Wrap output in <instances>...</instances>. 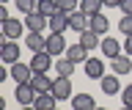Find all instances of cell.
<instances>
[{
  "label": "cell",
  "mask_w": 132,
  "mask_h": 110,
  "mask_svg": "<svg viewBox=\"0 0 132 110\" xmlns=\"http://www.w3.org/2000/svg\"><path fill=\"white\" fill-rule=\"evenodd\" d=\"M19 52H22V47L14 41V39H0V61L6 63V66H11V63H16L19 61Z\"/></svg>",
  "instance_id": "obj_1"
},
{
  "label": "cell",
  "mask_w": 132,
  "mask_h": 110,
  "mask_svg": "<svg viewBox=\"0 0 132 110\" xmlns=\"http://www.w3.org/2000/svg\"><path fill=\"white\" fill-rule=\"evenodd\" d=\"M36 96H39V94H36V88H33L30 83H16V91H14V99L19 102V105H33V102H36Z\"/></svg>",
  "instance_id": "obj_2"
},
{
  "label": "cell",
  "mask_w": 132,
  "mask_h": 110,
  "mask_svg": "<svg viewBox=\"0 0 132 110\" xmlns=\"http://www.w3.org/2000/svg\"><path fill=\"white\" fill-rule=\"evenodd\" d=\"M110 72L113 74H129L132 72V55H127V52H121V55H116V58H110Z\"/></svg>",
  "instance_id": "obj_3"
},
{
  "label": "cell",
  "mask_w": 132,
  "mask_h": 110,
  "mask_svg": "<svg viewBox=\"0 0 132 110\" xmlns=\"http://www.w3.org/2000/svg\"><path fill=\"white\" fill-rule=\"evenodd\" d=\"M11 77H14L16 83H30V77H33V66L30 63H22V61H16V63H11Z\"/></svg>",
  "instance_id": "obj_4"
},
{
  "label": "cell",
  "mask_w": 132,
  "mask_h": 110,
  "mask_svg": "<svg viewBox=\"0 0 132 110\" xmlns=\"http://www.w3.org/2000/svg\"><path fill=\"white\" fill-rule=\"evenodd\" d=\"M30 66H33V72H50V69H55V63H52V55L44 50V52H33Z\"/></svg>",
  "instance_id": "obj_5"
},
{
  "label": "cell",
  "mask_w": 132,
  "mask_h": 110,
  "mask_svg": "<svg viewBox=\"0 0 132 110\" xmlns=\"http://www.w3.org/2000/svg\"><path fill=\"white\" fill-rule=\"evenodd\" d=\"M52 77L47 74V72H33V77H30V85L36 88V94H47V91H52Z\"/></svg>",
  "instance_id": "obj_6"
},
{
  "label": "cell",
  "mask_w": 132,
  "mask_h": 110,
  "mask_svg": "<svg viewBox=\"0 0 132 110\" xmlns=\"http://www.w3.org/2000/svg\"><path fill=\"white\" fill-rule=\"evenodd\" d=\"M52 94H55L58 99H69V96H74V94H72V80L63 77V74H58L55 83H52Z\"/></svg>",
  "instance_id": "obj_7"
},
{
  "label": "cell",
  "mask_w": 132,
  "mask_h": 110,
  "mask_svg": "<svg viewBox=\"0 0 132 110\" xmlns=\"http://www.w3.org/2000/svg\"><path fill=\"white\" fill-rule=\"evenodd\" d=\"M25 47H28L30 52H44V50H47V36L28 30V36H25Z\"/></svg>",
  "instance_id": "obj_8"
},
{
  "label": "cell",
  "mask_w": 132,
  "mask_h": 110,
  "mask_svg": "<svg viewBox=\"0 0 132 110\" xmlns=\"http://www.w3.org/2000/svg\"><path fill=\"white\" fill-rule=\"evenodd\" d=\"M82 66H85V77H91V80H102L105 77V61L102 58H88Z\"/></svg>",
  "instance_id": "obj_9"
},
{
  "label": "cell",
  "mask_w": 132,
  "mask_h": 110,
  "mask_svg": "<svg viewBox=\"0 0 132 110\" xmlns=\"http://www.w3.org/2000/svg\"><path fill=\"white\" fill-rule=\"evenodd\" d=\"M47 22H50V19L44 17L41 11H33V14H25V28H28V30H33V33H41Z\"/></svg>",
  "instance_id": "obj_10"
},
{
  "label": "cell",
  "mask_w": 132,
  "mask_h": 110,
  "mask_svg": "<svg viewBox=\"0 0 132 110\" xmlns=\"http://www.w3.org/2000/svg\"><path fill=\"white\" fill-rule=\"evenodd\" d=\"M22 30H25V22L22 19H6V22H3V36H6V39H19V36H22Z\"/></svg>",
  "instance_id": "obj_11"
},
{
  "label": "cell",
  "mask_w": 132,
  "mask_h": 110,
  "mask_svg": "<svg viewBox=\"0 0 132 110\" xmlns=\"http://www.w3.org/2000/svg\"><path fill=\"white\" fill-rule=\"evenodd\" d=\"M94 107H96V99H94L88 91L72 96V110H94Z\"/></svg>",
  "instance_id": "obj_12"
},
{
  "label": "cell",
  "mask_w": 132,
  "mask_h": 110,
  "mask_svg": "<svg viewBox=\"0 0 132 110\" xmlns=\"http://www.w3.org/2000/svg\"><path fill=\"white\" fill-rule=\"evenodd\" d=\"M88 28L94 30V33H99V36H107V30H110V19H107L105 14H94V17H88Z\"/></svg>",
  "instance_id": "obj_13"
},
{
  "label": "cell",
  "mask_w": 132,
  "mask_h": 110,
  "mask_svg": "<svg viewBox=\"0 0 132 110\" xmlns=\"http://www.w3.org/2000/svg\"><path fill=\"white\" fill-rule=\"evenodd\" d=\"M47 52H50V55H61V52H66L63 33H50L47 36Z\"/></svg>",
  "instance_id": "obj_14"
},
{
  "label": "cell",
  "mask_w": 132,
  "mask_h": 110,
  "mask_svg": "<svg viewBox=\"0 0 132 110\" xmlns=\"http://www.w3.org/2000/svg\"><path fill=\"white\" fill-rule=\"evenodd\" d=\"M50 33H63L66 28H69V14H63V11H58V14H52L47 22Z\"/></svg>",
  "instance_id": "obj_15"
},
{
  "label": "cell",
  "mask_w": 132,
  "mask_h": 110,
  "mask_svg": "<svg viewBox=\"0 0 132 110\" xmlns=\"http://www.w3.org/2000/svg\"><path fill=\"white\" fill-rule=\"evenodd\" d=\"M69 28H72V30H77V33H82V30H88V14H85V11H72V14H69Z\"/></svg>",
  "instance_id": "obj_16"
},
{
  "label": "cell",
  "mask_w": 132,
  "mask_h": 110,
  "mask_svg": "<svg viewBox=\"0 0 132 110\" xmlns=\"http://www.w3.org/2000/svg\"><path fill=\"white\" fill-rule=\"evenodd\" d=\"M99 85H102V94H107V96H113V94L121 91V83H118V74H105L102 80H99Z\"/></svg>",
  "instance_id": "obj_17"
},
{
  "label": "cell",
  "mask_w": 132,
  "mask_h": 110,
  "mask_svg": "<svg viewBox=\"0 0 132 110\" xmlns=\"http://www.w3.org/2000/svg\"><path fill=\"white\" fill-rule=\"evenodd\" d=\"M33 107H36V110H55V107H58V96H55L52 91L39 94V96H36V102H33Z\"/></svg>",
  "instance_id": "obj_18"
},
{
  "label": "cell",
  "mask_w": 132,
  "mask_h": 110,
  "mask_svg": "<svg viewBox=\"0 0 132 110\" xmlns=\"http://www.w3.org/2000/svg\"><path fill=\"white\" fill-rule=\"evenodd\" d=\"M66 58L74 61V63H85V61H88V50H85L80 41H77V44H69V47H66Z\"/></svg>",
  "instance_id": "obj_19"
},
{
  "label": "cell",
  "mask_w": 132,
  "mask_h": 110,
  "mask_svg": "<svg viewBox=\"0 0 132 110\" xmlns=\"http://www.w3.org/2000/svg\"><path fill=\"white\" fill-rule=\"evenodd\" d=\"M102 55H105L107 61L116 58V55H121V44L116 41L113 36H105V39H102Z\"/></svg>",
  "instance_id": "obj_20"
},
{
  "label": "cell",
  "mask_w": 132,
  "mask_h": 110,
  "mask_svg": "<svg viewBox=\"0 0 132 110\" xmlns=\"http://www.w3.org/2000/svg\"><path fill=\"white\" fill-rule=\"evenodd\" d=\"M80 44L85 47V50H94V47H102V36H99V33H94V30L88 28V30H82V33H80Z\"/></svg>",
  "instance_id": "obj_21"
},
{
  "label": "cell",
  "mask_w": 132,
  "mask_h": 110,
  "mask_svg": "<svg viewBox=\"0 0 132 110\" xmlns=\"http://www.w3.org/2000/svg\"><path fill=\"white\" fill-rule=\"evenodd\" d=\"M102 9H105V0H80V11H85L88 17L102 14Z\"/></svg>",
  "instance_id": "obj_22"
},
{
  "label": "cell",
  "mask_w": 132,
  "mask_h": 110,
  "mask_svg": "<svg viewBox=\"0 0 132 110\" xmlns=\"http://www.w3.org/2000/svg\"><path fill=\"white\" fill-rule=\"evenodd\" d=\"M74 61H69V58H61V61H55V72L58 74H63V77H72L74 74Z\"/></svg>",
  "instance_id": "obj_23"
},
{
  "label": "cell",
  "mask_w": 132,
  "mask_h": 110,
  "mask_svg": "<svg viewBox=\"0 0 132 110\" xmlns=\"http://www.w3.org/2000/svg\"><path fill=\"white\" fill-rule=\"evenodd\" d=\"M14 3H16V9L22 11V17H25V14L39 11V0H14Z\"/></svg>",
  "instance_id": "obj_24"
},
{
  "label": "cell",
  "mask_w": 132,
  "mask_h": 110,
  "mask_svg": "<svg viewBox=\"0 0 132 110\" xmlns=\"http://www.w3.org/2000/svg\"><path fill=\"white\" fill-rule=\"evenodd\" d=\"M39 11L50 19L52 14H58V0H41V3H39Z\"/></svg>",
  "instance_id": "obj_25"
},
{
  "label": "cell",
  "mask_w": 132,
  "mask_h": 110,
  "mask_svg": "<svg viewBox=\"0 0 132 110\" xmlns=\"http://www.w3.org/2000/svg\"><path fill=\"white\" fill-rule=\"evenodd\" d=\"M77 9H80V0H58V11H63V14H72Z\"/></svg>",
  "instance_id": "obj_26"
},
{
  "label": "cell",
  "mask_w": 132,
  "mask_h": 110,
  "mask_svg": "<svg viewBox=\"0 0 132 110\" xmlns=\"http://www.w3.org/2000/svg\"><path fill=\"white\" fill-rule=\"evenodd\" d=\"M118 30H121L124 36H129V33H132V14H124V17L118 19Z\"/></svg>",
  "instance_id": "obj_27"
},
{
  "label": "cell",
  "mask_w": 132,
  "mask_h": 110,
  "mask_svg": "<svg viewBox=\"0 0 132 110\" xmlns=\"http://www.w3.org/2000/svg\"><path fill=\"white\" fill-rule=\"evenodd\" d=\"M121 102L127 105V107H132V83H129V85H124V91H121Z\"/></svg>",
  "instance_id": "obj_28"
},
{
  "label": "cell",
  "mask_w": 132,
  "mask_h": 110,
  "mask_svg": "<svg viewBox=\"0 0 132 110\" xmlns=\"http://www.w3.org/2000/svg\"><path fill=\"white\" fill-rule=\"evenodd\" d=\"M124 52H127V55H132V33L127 36V41H124Z\"/></svg>",
  "instance_id": "obj_29"
},
{
  "label": "cell",
  "mask_w": 132,
  "mask_h": 110,
  "mask_svg": "<svg viewBox=\"0 0 132 110\" xmlns=\"http://www.w3.org/2000/svg\"><path fill=\"white\" fill-rule=\"evenodd\" d=\"M0 19H3V22H6V19H11V17H8V9H6V3H0Z\"/></svg>",
  "instance_id": "obj_30"
},
{
  "label": "cell",
  "mask_w": 132,
  "mask_h": 110,
  "mask_svg": "<svg viewBox=\"0 0 132 110\" xmlns=\"http://www.w3.org/2000/svg\"><path fill=\"white\" fill-rule=\"evenodd\" d=\"M121 11H124V14H132V0H124V3H121Z\"/></svg>",
  "instance_id": "obj_31"
},
{
  "label": "cell",
  "mask_w": 132,
  "mask_h": 110,
  "mask_svg": "<svg viewBox=\"0 0 132 110\" xmlns=\"http://www.w3.org/2000/svg\"><path fill=\"white\" fill-rule=\"evenodd\" d=\"M124 0H105V6H110V9H121Z\"/></svg>",
  "instance_id": "obj_32"
},
{
  "label": "cell",
  "mask_w": 132,
  "mask_h": 110,
  "mask_svg": "<svg viewBox=\"0 0 132 110\" xmlns=\"http://www.w3.org/2000/svg\"><path fill=\"white\" fill-rule=\"evenodd\" d=\"M22 110H36V107H33V105H25V107H22Z\"/></svg>",
  "instance_id": "obj_33"
},
{
  "label": "cell",
  "mask_w": 132,
  "mask_h": 110,
  "mask_svg": "<svg viewBox=\"0 0 132 110\" xmlns=\"http://www.w3.org/2000/svg\"><path fill=\"white\" fill-rule=\"evenodd\" d=\"M94 110H110V107H99V105H96V107H94Z\"/></svg>",
  "instance_id": "obj_34"
},
{
  "label": "cell",
  "mask_w": 132,
  "mask_h": 110,
  "mask_svg": "<svg viewBox=\"0 0 132 110\" xmlns=\"http://www.w3.org/2000/svg\"><path fill=\"white\" fill-rule=\"evenodd\" d=\"M121 110H132V107H127V105H124V107H121Z\"/></svg>",
  "instance_id": "obj_35"
},
{
  "label": "cell",
  "mask_w": 132,
  "mask_h": 110,
  "mask_svg": "<svg viewBox=\"0 0 132 110\" xmlns=\"http://www.w3.org/2000/svg\"><path fill=\"white\" fill-rule=\"evenodd\" d=\"M0 3H8V0H0Z\"/></svg>",
  "instance_id": "obj_36"
},
{
  "label": "cell",
  "mask_w": 132,
  "mask_h": 110,
  "mask_svg": "<svg viewBox=\"0 0 132 110\" xmlns=\"http://www.w3.org/2000/svg\"><path fill=\"white\" fill-rule=\"evenodd\" d=\"M39 3H41V0H39Z\"/></svg>",
  "instance_id": "obj_37"
},
{
  "label": "cell",
  "mask_w": 132,
  "mask_h": 110,
  "mask_svg": "<svg viewBox=\"0 0 132 110\" xmlns=\"http://www.w3.org/2000/svg\"><path fill=\"white\" fill-rule=\"evenodd\" d=\"M55 110H58V107H55Z\"/></svg>",
  "instance_id": "obj_38"
}]
</instances>
